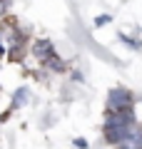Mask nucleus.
Instances as JSON below:
<instances>
[{
  "label": "nucleus",
  "mask_w": 142,
  "mask_h": 149,
  "mask_svg": "<svg viewBox=\"0 0 142 149\" xmlns=\"http://www.w3.org/2000/svg\"><path fill=\"white\" fill-rule=\"evenodd\" d=\"M107 107H110V112H132V100L127 92H112L110 102H107Z\"/></svg>",
  "instance_id": "1"
}]
</instances>
